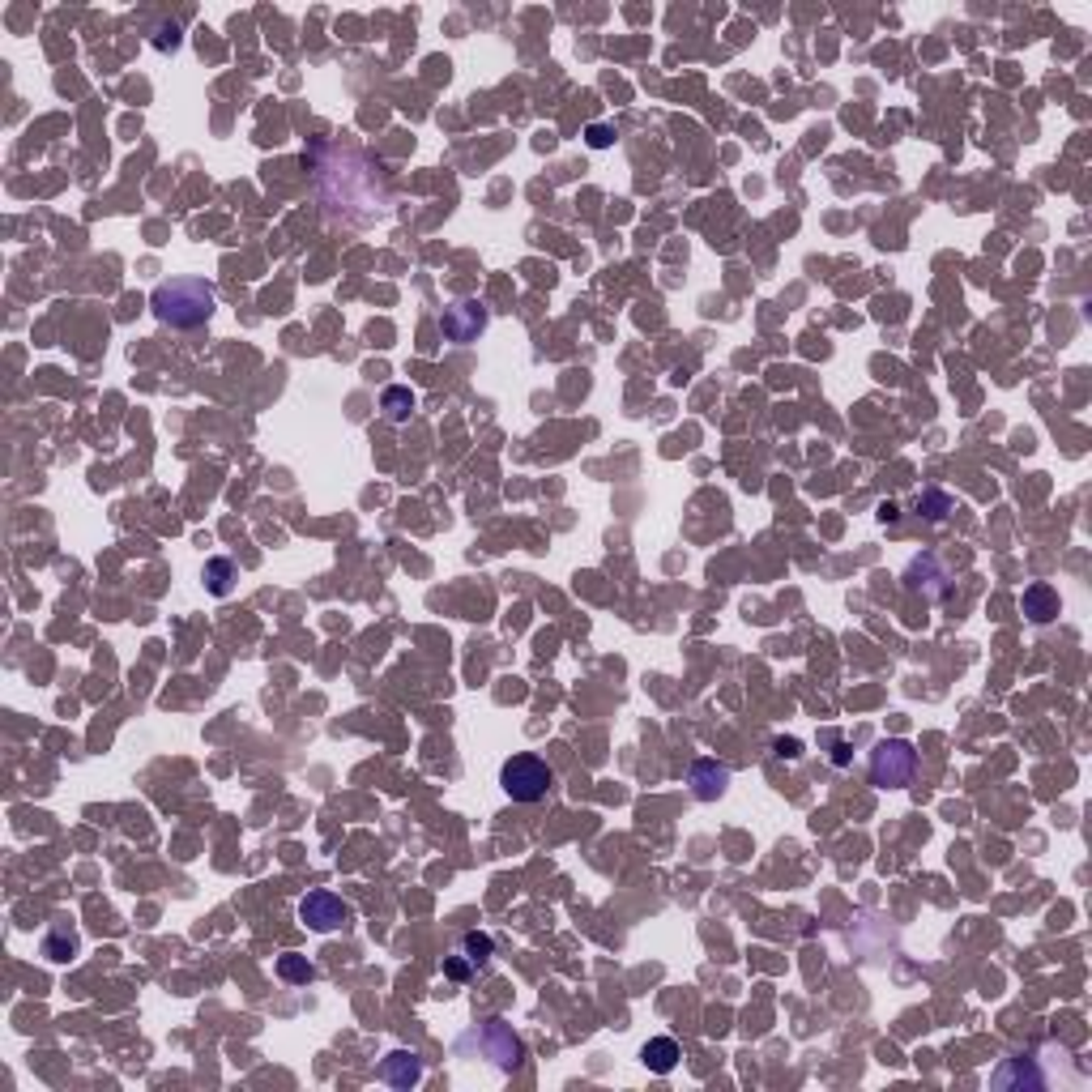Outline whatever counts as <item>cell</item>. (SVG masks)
Wrapping results in <instances>:
<instances>
[{"instance_id":"6da1fadb","label":"cell","mask_w":1092,"mask_h":1092,"mask_svg":"<svg viewBox=\"0 0 1092 1092\" xmlns=\"http://www.w3.org/2000/svg\"><path fill=\"white\" fill-rule=\"evenodd\" d=\"M304 163L316 171V197L334 222H350V227H371V222L389 218L393 192L389 176L368 149L350 142H312L304 154Z\"/></svg>"},{"instance_id":"7a4b0ae2","label":"cell","mask_w":1092,"mask_h":1092,"mask_svg":"<svg viewBox=\"0 0 1092 1092\" xmlns=\"http://www.w3.org/2000/svg\"><path fill=\"white\" fill-rule=\"evenodd\" d=\"M149 307H154V316L171 329H197L213 316L218 295H213V286L206 282V277H171V282L154 286Z\"/></svg>"},{"instance_id":"3957f363","label":"cell","mask_w":1092,"mask_h":1092,"mask_svg":"<svg viewBox=\"0 0 1092 1092\" xmlns=\"http://www.w3.org/2000/svg\"><path fill=\"white\" fill-rule=\"evenodd\" d=\"M457 1054L462 1058H491L499 1072H517L521 1058H526V1045H521V1037L512 1033L504 1020H483L457 1042Z\"/></svg>"},{"instance_id":"277c9868","label":"cell","mask_w":1092,"mask_h":1092,"mask_svg":"<svg viewBox=\"0 0 1092 1092\" xmlns=\"http://www.w3.org/2000/svg\"><path fill=\"white\" fill-rule=\"evenodd\" d=\"M499 786L512 802H538L546 798V789L555 786V773L551 764L538 755H512L504 768H499Z\"/></svg>"},{"instance_id":"5b68a950","label":"cell","mask_w":1092,"mask_h":1092,"mask_svg":"<svg viewBox=\"0 0 1092 1092\" xmlns=\"http://www.w3.org/2000/svg\"><path fill=\"white\" fill-rule=\"evenodd\" d=\"M917 773V752L905 743V738H883L871 752V781L883 789H901L909 786Z\"/></svg>"},{"instance_id":"8992f818","label":"cell","mask_w":1092,"mask_h":1092,"mask_svg":"<svg viewBox=\"0 0 1092 1092\" xmlns=\"http://www.w3.org/2000/svg\"><path fill=\"white\" fill-rule=\"evenodd\" d=\"M299 922H304L307 930H316V935H329V930H341L350 922V905L341 901V896L334 892H307L304 901H299Z\"/></svg>"},{"instance_id":"52a82bcc","label":"cell","mask_w":1092,"mask_h":1092,"mask_svg":"<svg viewBox=\"0 0 1092 1092\" xmlns=\"http://www.w3.org/2000/svg\"><path fill=\"white\" fill-rule=\"evenodd\" d=\"M440 329H444L448 341H474L487 329V307L474 304V299H466V304L448 307L444 320H440Z\"/></svg>"},{"instance_id":"ba28073f","label":"cell","mask_w":1092,"mask_h":1092,"mask_svg":"<svg viewBox=\"0 0 1092 1092\" xmlns=\"http://www.w3.org/2000/svg\"><path fill=\"white\" fill-rule=\"evenodd\" d=\"M380 1079H384L389 1088H401V1092L414 1088V1084L423 1079V1058L414 1054V1050H393V1054L380 1063Z\"/></svg>"},{"instance_id":"9c48e42d","label":"cell","mask_w":1092,"mask_h":1092,"mask_svg":"<svg viewBox=\"0 0 1092 1092\" xmlns=\"http://www.w3.org/2000/svg\"><path fill=\"white\" fill-rule=\"evenodd\" d=\"M1020 610L1033 619V624H1050L1058 610H1063V602H1058V589L1045 585V581L1029 585V589H1024V597H1020Z\"/></svg>"},{"instance_id":"30bf717a","label":"cell","mask_w":1092,"mask_h":1092,"mask_svg":"<svg viewBox=\"0 0 1092 1092\" xmlns=\"http://www.w3.org/2000/svg\"><path fill=\"white\" fill-rule=\"evenodd\" d=\"M725 786H730V768L717 764V759H700V764L691 768V789H695V798L713 802V798L725 794Z\"/></svg>"},{"instance_id":"8fae6325","label":"cell","mask_w":1092,"mask_h":1092,"mask_svg":"<svg viewBox=\"0 0 1092 1092\" xmlns=\"http://www.w3.org/2000/svg\"><path fill=\"white\" fill-rule=\"evenodd\" d=\"M994 1084L999 1088H1042L1045 1076L1033 1067V1058H1008V1063L994 1072Z\"/></svg>"},{"instance_id":"7c38bea8","label":"cell","mask_w":1092,"mask_h":1092,"mask_svg":"<svg viewBox=\"0 0 1092 1092\" xmlns=\"http://www.w3.org/2000/svg\"><path fill=\"white\" fill-rule=\"evenodd\" d=\"M640 1058H645V1067L649 1072H658V1076H666V1072H674V1063H679V1042H674V1037H653V1042H645V1050H640Z\"/></svg>"},{"instance_id":"4fadbf2b","label":"cell","mask_w":1092,"mask_h":1092,"mask_svg":"<svg viewBox=\"0 0 1092 1092\" xmlns=\"http://www.w3.org/2000/svg\"><path fill=\"white\" fill-rule=\"evenodd\" d=\"M380 410L389 414L393 423H405V419H410V410H414V393L405 389V384H389V389L380 393Z\"/></svg>"},{"instance_id":"5bb4252c","label":"cell","mask_w":1092,"mask_h":1092,"mask_svg":"<svg viewBox=\"0 0 1092 1092\" xmlns=\"http://www.w3.org/2000/svg\"><path fill=\"white\" fill-rule=\"evenodd\" d=\"M201 576H206V589L213 597H227L231 585H235V563L218 555V560H206V572H201Z\"/></svg>"},{"instance_id":"9a60e30c","label":"cell","mask_w":1092,"mask_h":1092,"mask_svg":"<svg viewBox=\"0 0 1092 1092\" xmlns=\"http://www.w3.org/2000/svg\"><path fill=\"white\" fill-rule=\"evenodd\" d=\"M277 978L295 981V986H307V981L316 978V969H312V960H307V956H277Z\"/></svg>"},{"instance_id":"2e32d148","label":"cell","mask_w":1092,"mask_h":1092,"mask_svg":"<svg viewBox=\"0 0 1092 1092\" xmlns=\"http://www.w3.org/2000/svg\"><path fill=\"white\" fill-rule=\"evenodd\" d=\"M462 956H466L474 969H483L487 960L496 956V944H491V935H478V930H469V935L462 939Z\"/></svg>"},{"instance_id":"e0dca14e","label":"cell","mask_w":1092,"mask_h":1092,"mask_svg":"<svg viewBox=\"0 0 1092 1092\" xmlns=\"http://www.w3.org/2000/svg\"><path fill=\"white\" fill-rule=\"evenodd\" d=\"M917 512L930 521H944L951 512V496H944V491H922V496H917Z\"/></svg>"},{"instance_id":"ac0fdd59","label":"cell","mask_w":1092,"mask_h":1092,"mask_svg":"<svg viewBox=\"0 0 1092 1092\" xmlns=\"http://www.w3.org/2000/svg\"><path fill=\"white\" fill-rule=\"evenodd\" d=\"M73 951H78V944H73V939H64V935H51L48 944H43V956H48V960H69Z\"/></svg>"},{"instance_id":"d6986e66","label":"cell","mask_w":1092,"mask_h":1092,"mask_svg":"<svg viewBox=\"0 0 1092 1092\" xmlns=\"http://www.w3.org/2000/svg\"><path fill=\"white\" fill-rule=\"evenodd\" d=\"M444 973H448V978H453V981H466V978H469V973H474V965H469V960L462 956V951H457V956H448V965H444Z\"/></svg>"},{"instance_id":"ffe728a7","label":"cell","mask_w":1092,"mask_h":1092,"mask_svg":"<svg viewBox=\"0 0 1092 1092\" xmlns=\"http://www.w3.org/2000/svg\"><path fill=\"white\" fill-rule=\"evenodd\" d=\"M179 43V30L176 26H158L154 30V48H176Z\"/></svg>"},{"instance_id":"44dd1931","label":"cell","mask_w":1092,"mask_h":1092,"mask_svg":"<svg viewBox=\"0 0 1092 1092\" xmlns=\"http://www.w3.org/2000/svg\"><path fill=\"white\" fill-rule=\"evenodd\" d=\"M589 145H597V149H602V145H610V128H602V124H594V128H589Z\"/></svg>"},{"instance_id":"7402d4cb","label":"cell","mask_w":1092,"mask_h":1092,"mask_svg":"<svg viewBox=\"0 0 1092 1092\" xmlns=\"http://www.w3.org/2000/svg\"><path fill=\"white\" fill-rule=\"evenodd\" d=\"M802 752V747L794 743V738H777V755H786V759H794Z\"/></svg>"}]
</instances>
